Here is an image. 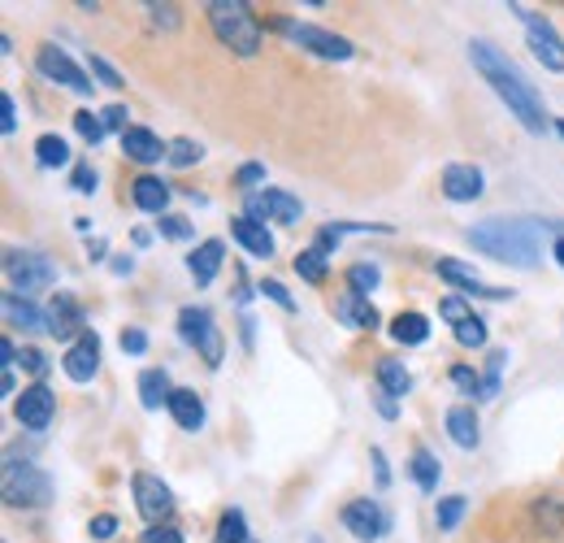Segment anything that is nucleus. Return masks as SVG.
<instances>
[{"label":"nucleus","mask_w":564,"mask_h":543,"mask_svg":"<svg viewBox=\"0 0 564 543\" xmlns=\"http://www.w3.org/2000/svg\"><path fill=\"white\" fill-rule=\"evenodd\" d=\"M378 414H382V418H395V400H391L387 392H378Z\"/></svg>","instance_id":"6e6d98bb"},{"label":"nucleus","mask_w":564,"mask_h":543,"mask_svg":"<svg viewBox=\"0 0 564 543\" xmlns=\"http://www.w3.org/2000/svg\"><path fill=\"white\" fill-rule=\"evenodd\" d=\"M4 318L17 326V331H48V313H39L26 296H4Z\"/></svg>","instance_id":"b1692460"},{"label":"nucleus","mask_w":564,"mask_h":543,"mask_svg":"<svg viewBox=\"0 0 564 543\" xmlns=\"http://www.w3.org/2000/svg\"><path fill=\"white\" fill-rule=\"evenodd\" d=\"M231 235L244 244L248 257H274V235H270L266 222H257V218H235V222H231Z\"/></svg>","instance_id":"6ab92c4d"},{"label":"nucleus","mask_w":564,"mask_h":543,"mask_svg":"<svg viewBox=\"0 0 564 543\" xmlns=\"http://www.w3.org/2000/svg\"><path fill=\"white\" fill-rule=\"evenodd\" d=\"M35 65H39V74L48 78V83H61V87H70V91H78V96H91V78L70 61V52H61L57 44H44L39 48V57H35Z\"/></svg>","instance_id":"1a4fd4ad"},{"label":"nucleus","mask_w":564,"mask_h":543,"mask_svg":"<svg viewBox=\"0 0 564 543\" xmlns=\"http://www.w3.org/2000/svg\"><path fill=\"white\" fill-rule=\"evenodd\" d=\"M439 313H443L452 326H461V322H469V318H474V313H469V305H465L461 296H447V300L439 305Z\"/></svg>","instance_id":"37998d69"},{"label":"nucleus","mask_w":564,"mask_h":543,"mask_svg":"<svg viewBox=\"0 0 564 543\" xmlns=\"http://www.w3.org/2000/svg\"><path fill=\"white\" fill-rule=\"evenodd\" d=\"M131 196H135V205L144 209V213H157V218H165V205H170V187L157 178V174H139L135 183H131Z\"/></svg>","instance_id":"412c9836"},{"label":"nucleus","mask_w":564,"mask_h":543,"mask_svg":"<svg viewBox=\"0 0 564 543\" xmlns=\"http://www.w3.org/2000/svg\"><path fill=\"white\" fill-rule=\"evenodd\" d=\"M343 527L356 535L360 543H373L387 535V514H382V505H373V501H352L347 509H343Z\"/></svg>","instance_id":"4468645a"},{"label":"nucleus","mask_w":564,"mask_h":543,"mask_svg":"<svg viewBox=\"0 0 564 543\" xmlns=\"http://www.w3.org/2000/svg\"><path fill=\"white\" fill-rule=\"evenodd\" d=\"M17 361H22L35 379H44V374H48V361H44V353H39V348H22V357H17Z\"/></svg>","instance_id":"09e8293b"},{"label":"nucleus","mask_w":564,"mask_h":543,"mask_svg":"<svg viewBox=\"0 0 564 543\" xmlns=\"http://www.w3.org/2000/svg\"><path fill=\"white\" fill-rule=\"evenodd\" d=\"M439 274L447 279V283H456L465 296H487V300H508L513 292H504V287H487L469 266H461V261H439Z\"/></svg>","instance_id":"a211bd4d"},{"label":"nucleus","mask_w":564,"mask_h":543,"mask_svg":"<svg viewBox=\"0 0 564 543\" xmlns=\"http://www.w3.org/2000/svg\"><path fill=\"white\" fill-rule=\"evenodd\" d=\"M35 161H39L44 170H57V165H65V161H70V148H65V139H61V135H39V139H35Z\"/></svg>","instance_id":"c85d7f7f"},{"label":"nucleus","mask_w":564,"mask_h":543,"mask_svg":"<svg viewBox=\"0 0 564 543\" xmlns=\"http://www.w3.org/2000/svg\"><path fill=\"white\" fill-rule=\"evenodd\" d=\"M556 131H561V135H564V122H556Z\"/></svg>","instance_id":"052dcab7"},{"label":"nucleus","mask_w":564,"mask_h":543,"mask_svg":"<svg viewBox=\"0 0 564 543\" xmlns=\"http://www.w3.org/2000/svg\"><path fill=\"white\" fill-rule=\"evenodd\" d=\"M347 283H352V296H365V300H369V292L382 283V270H378L373 261H356V266L347 270Z\"/></svg>","instance_id":"7c9ffc66"},{"label":"nucleus","mask_w":564,"mask_h":543,"mask_svg":"<svg viewBox=\"0 0 564 543\" xmlns=\"http://www.w3.org/2000/svg\"><path fill=\"white\" fill-rule=\"evenodd\" d=\"M4 270H9V283H13V296H35V292H44V287H52L57 283V266L44 257V252H9L4 257Z\"/></svg>","instance_id":"423d86ee"},{"label":"nucleus","mask_w":564,"mask_h":543,"mask_svg":"<svg viewBox=\"0 0 564 543\" xmlns=\"http://www.w3.org/2000/svg\"><path fill=\"white\" fill-rule=\"evenodd\" d=\"M4 501L17 509H44L48 501H52V479L39 470V466H30V461H17V457H9L4 461Z\"/></svg>","instance_id":"20e7f679"},{"label":"nucleus","mask_w":564,"mask_h":543,"mask_svg":"<svg viewBox=\"0 0 564 543\" xmlns=\"http://www.w3.org/2000/svg\"><path fill=\"white\" fill-rule=\"evenodd\" d=\"M52 414H57V396H52L44 383H30V387L17 396V405H13V418H17V427H26V431H44V427L52 422Z\"/></svg>","instance_id":"9b49d317"},{"label":"nucleus","mask_w":564,"mask_h":543,"mask_svg":"<svg viewBox=\"0 0 564 543\" xmlns=\"http://www.w3.org/2000/svg\"><path fill=\"white\" fill-rule=\"evenodd\" d=\"M261 296H270V300H274V305H282V309H286V313H291V309H295V300H291V292H286V287H282L279 279H266V283H261Z\"/></svg>","instance_id":"49530a36"},{"label":"nucleus","mask_w":564,"mask_h":543,"mask_svg":"<svg viewBox=\"0 0 564 543\" xmlns=\"http://www.w3.org/2000/svg\"><path fill=\"white\" fill-rule=\"evenodd\" d=\"M279 30L291 44H299L304 52H312V57H326V61H347V57H352V44H347L343 35L321 30V26H312V22H286V17H282Z\"/></svg>","instance_id":"0eeeda50"},{"label":"nucleus","mask_w":564,"mask_h":543,"mask_svg":"<svg viewBox=\"0 0 564 543\" xmlns=\"http://www.w3.org/2000/svg\"><path fill=\"white\" fill-rule=\"evenodd\" d=\"M131 492H135V509H139V518L148 527H170V518H174V492L157 474H144L139 470L131 479Z\"/></svg>","instance_id":"6e6552de"},{"label":"nucleus","mask_w":564,"mask_h":543,"mask_svg":"<svg viewBox=\"0 0 564 543\" xmlns=\"http://www.w3.org/2000/svg\"><path fill=\"white\" fill-rule=\"evenodd\" d=\"M369 461H373V474H378V488H387V483H391V470H387V457H382V448H373V453H369Z\"/></svg>","instance_id":"5fc2aeb1"},{"label":"nucleus","mask_w":564,"mask_h":543,"mask_svg":"<svg viewBox=\"0 0 564 543\" xmlns=\"http://www.w3.org/2000/svg\"><path fill=\"white\" fill-rule=\"evenodd\" d=\"M74 131L87 139V144H100L105 139V122L91 113V109H83V113H74Z\"/></svg>","instance_id":"e433bc0d"},{"label":"nucleus","mask_w":564,"mask_h":543,"mask_svg":"<svg viewBox=\"0 0 564 543\" xmlns=\"http://www.w3.org/2000/svg\"><path fill=\"white\" fill-rule=\"evenodd\" d=\"M83 309H78V300L74 296H65V292H57L52 296V305H48V335L52 340H74V335H87L83 331Z\"/></svg>","instance_id":"dca6fc26"},{"label":"nucleus","mask_w":564,"mask_h":543,"mask_svg":"<svg viewBox=\"0 0 564 543\" xmlns=\"http://www.w3.org/2000/svg\"><path fill=\"white\" fill-rule=\"evenodd\" d=\"M91 540H113L118 535V518H109V514H100V518H91Z\"/></svg>","instance_id":"8fccbe9b"},{"label":"nucleus","mask_w":564,"mask_h":543,"mask_svg":"<svg viewBox=\"0 0 564 543\" xmlns=\"http://www.w3.org/2000/svg\"><path fill=\"white\" fill-rule=\"evenodd\" d=\"M200 157H205V148H200L196 139H174V144H170V165H179V170L196 165Z\"/></svg>","instance_id":"f704fd0d"},{"label":"nucleus","mask_w":564,"mask_h":543,"mask_svg":"<svg viewBox=\"0 0 564 543\" xmlns=\"http://www.w3.org/2000/svg\"><path fill=\"white\" fill-rule=\"evenodd\" d=\"M96 187H100V183H96V170H91V165H74V192H78V196H91Z\"/></svg>","instance_id":"de8ad7c7"},{"label":"nucleus","mask_w":564,"mask_h":543,"mask_svg":"<svg viewBox=\"0 0 564 543\" xmlns=\"http://www.w3.org/2000/svg\"><path fill=\"white\" fill-rule=\"evenodd\" d=\"M452 383H456L461 392H469V396H474V392L482 396V379H478L469 366H452Z\"/></svg>","instance_id":"c03bdc74"},{"label":"nucleus","mask_w":564,"mask_h":543,"mask_svg":"<svg viewBox=\"0 0 564 543\" xmlns=\"http://www.w3.org/2000/svg\"><path fill=\"white\" fill-rule=\"evenodd\" d=\"M144 348H148V335H144V331H135V326H131V331H122V353L139 357Z\"/></svg>","instance_id":"603ef678"},{"label":"nucleus","mask_w":564,"mask_h":543,"mask_svg":"<svg viewBox=\"0 0 564 543\" xmlns=\"http://www.w3.org/2000/svg\"><path fill=\"white\" fill-rule=\"evenodd\" d=\"M526 35H530V48H535V57L543 61V70H552V74H561L564 70V39L556 35V26L548 22V17H526Z\"/></svg>","instance_id":"f8f14e48"},{"label":"nucleus","mask_w":564,"mask_h":543,"mask_svg":"<svg viewBox=\"0 0 564 543\" xmlns=\"http://www.w3.org/2000/svg\"><path fill=\"white\" fill-rule=\"evenodd\" d=\"M543 231H561V226L548 218H491V222L469 231V244L495 261L535 270L543 261V239H539Z\"/></svg>","instance_id":"f03ea898"},{"label":"nucleus","mask_w":564,"mask_h":543,"mask_svg":"<svg viewBox=\"0 0 564 543\" xmlns=\"http://www.w3.org/2000/svg\"><path fill=\"white\" fill-rule=\"evenodd\" d=\"M504 366H508V353H491V366H487V374H482V400H491V396L500 392Z\"/></svg>","instance_id":"4c0bfd02"},{"label":"nucleus","mask_w":564,"mask_h":543,"mask_svg":"<svg viewBox=\"0 0 564 543\" xmlns=\"http://www.w3.org/2000/svg\"><path fill=\"white\" fill-rule=\"evenodd\" d=\"M213 543H248V518H244L240 509H226L222 522H218Z\"/></svg>","instance_id":"473e14b6"},{"label":"nucleus","mask_w":564,"mask_h":543,"mask_svg":"<svg viewBox=\"0 0 564 543\" xmlns=\"http://www.w3.org/2000/svg\"><path fill=\"white\" fill-rule=\"evenodd\" d=\"M334 309H339V318H343L347 326H356V331H373V326H378V309H373L365 296H352V292H347Z\"/></svg>","instance_id":"a878e982"},{"label":"nucleus","mask_w":564,"mask_h":543,"mask_svg":"<svg viewBox=\"0 0 564 543\" xmlns=\"http://www.w3.org/2000/svg\"><path fill=\"white\" fill-rule=\"evenodd\" d=\"M87 257H91V261H105V244H100V239H91V244H87Z\"/></svg>","instance_id":"4d7b16f0"},{"label":"nucleus","mask_w":564,"mask_h":543,"mask_svg":"<svg viewBox=\"0 0 564 543\" xmlns=\"http://www.w3.org/2000/svg\"><path fill=\"white\" fill-rule=\"evenodd\" d=\"M469 61L478 65V74L495 87V96L508 104V113H517V122L526 126V131H535V135H543L548 131V109H543V96L535 91V83L495 48V44H487V39H474L469 44Z\"/></svg>","instance_id":"f257e3e1"},{"label":"nucleus","mask_w":564,"mask_h":543,"mask_svg":"<svg viewBox=\"0 0 564 543\" xmlns=\"http://www.w3.org/2000/svg\"><path fill=\"white\" fill-rule=\"evenodd\" d=\"M209 26L240 57H257L261 44H266V30H261L253 4H244V0H213L209 4Z\"/></svg>","instance_id":"7ed1b4c3"},{"label":"nucleus","mask_w":564,"mask_h":543,"mask_svg":"<svg viewBox=\"0 0 564 543\" xmlns=\"http://www.w3.org/2000/svg\"><path fill=\"white\" fill-rule=\"evenodd\" d=\"M122 152H126L131 161H139V165H157L161 157H170V148H165L148 126H131V131L122 135Z\"/></svg>","instance_id":"f3484780"},{"label":"nucleus","mask_w":564,"mask_h":543,"mask_svg":"<svg viewBox=\"0 0 564 543\" xmlns=\"http://www.w3.org/2000/svg\"><path fill=\"white\" fill-rule=\"evenodd\" d=\"M447 435H452V444L456 448H478V440H482V431H478V414L469 409V405H456V409H447Z\"/></svg>","instance_id":"4be33fe9"},{"label":"nucleus","mask_w":564,"mask_h":543,"mask_svg":"<svg viewBox=\"0 0 564 543\" xmlns=\"http://www.w3.org/2000/svg\"><path fill=\"white\" fill-rule=\"evenodd\" d=\"M456 344H461V348H482V344H487V322H482L478 313H474L469 322H461V326H456Z\"/></svg>","instance_id":"c9c22d12"},{"label":"nucleus","mask_w":564,"mask_h":543,"mask_svg":"<svg viewBox=\"0 0 564 543\" xmlns=\"http://www.w3.org/2000/svg\"><path fill=\"white\" fill-rule=\"evenodd\" d=\"M100 122H105V131H118V135L131 131V126H126V104H109V109L100 113Z\"/></svg>","instance_id":"a18cd8bd"},{"label":"nucleus","mask_w":564,"mask_h":543,"mask_svg":"<svg viewBox=\"0 0 564 543\" xmlns=\"http://www.w3.org/2000/svg\"><path fill=\"white\" fill-rule=\"evenodd\" d=\"M170 396H174V387H170L165 370H144L139 374V405L144 409H161V405H170Z\"/></svg>","instance_id":"393cba45"},{"label":"nucleus","mask_w":564,"mask_h":543,"mask_svg":"<svg viewBox=\"0 0 564 543\" xmlns=\"http://www.w3.org/2000/svg\"><path fill=\"white\" fill-rule=\"evenodd\" d=\"M139 543H183V535H179L174 527H152V531H144Z\"/></svg>","instance_id":"864d4df0"},{"label":"nucleus","mask_w":564,"mask_h":543,"mask_svg":"<svg viewBox=\"0 0 564 543\" xmlns=\"http://www.w3.org/2000/svg\"><path fill=\"white\" fill-rule=\"evenodd\" d=\"M482 192H487V178H482V170H478V165L456 161V165H447V170H443V196H447V200L469 205V200H478Z\"/></svg>","instance_id":"2eb2a0df"},{"label":"nucleus","mask_w":564,"mask_h":543,"mask_svg":"<svg viewBox=\"0 0 564 543\" xmlns=\"http://www.w3.org/2000/svg\"><path fill=\"white\" fill-rule=\"evenodd\" d=\"M0 131L13 135L17 131V109H13V96H0Z\"/></svg>","instance_id":"3c124183"},{"label":"nucleus","mask_w":564,"mask_h":543,"mask_svg":"<svg viewBox=\"0 0 564 543\" xmlns=\"http://www.w3.org/2000/svg\"><path fill=\"white\" fill-rule=\"evenodd\" d=\"M144 9H148V17H152V26L179 30V9H174V4H144Z\"/></svg>","instance_id":"ea45409f"},{"label":"nucleus","mask_w":564,"mask_h":543,"mask_svg":"<svg viewBox=\"0 0 564 543\" xmlns=\"http://www.w3.org/2000/svg\"><path fill=\"white\" fill-rule=\"evenodd\" d=\"M179 335L205 357V366L209 370H218L222 366V331H218V322H213V313L209 309H196V305H187V309H179Z\"/></svg>","instance_id":"39448f33"},{"label":"nucleus","mask_w":564,"mask_h":543,"mask_svg":"<svg viewBox=\"0 0 564 543\" xmlns=\"http://www.w3.org/2000/svg\"><path fill=\"white\" fill-rule=\"evenodd\" d=\"M465 509H469V501H465V496H443V501H439V514H434L439 531H456V522L465 518Z\"/></svg>","instance_id":"72a5a7b5"},{"label":"nucleus","mask_w":564,"mask_h":543,"mask_svg":"<svg viewBox=\"0 0 564 543\" xmlns=\"http://www.w3.org/2000/svg\"><path fill=\"white\" fill-rule=\"evenodd\" d=\"M378 387L391 396V400H400V396H408V387H413V374L400 366V361H378Z\"/></svg>","instance_id":"bb28decb"},{"label":"nucleus","mask_w":564,"mask_h":543,"mask_svg":"<svg viewBox=\"0 0 564 543\" xmlns=\"http://www.w3.org/2000/svg\"><path fill=\"white\" fill-rule=\"evenodd\" d=\"M295 274L304 279V283H326V252L312 244V248H304L299 257H295Z\"/></svg>","instance_id":"c756f323"},{"label":"nucleus","mask_w":564,"mask_h":543,"mask_svg":"<svg viewBox=\"0 0 564 543\" xmlns=\"http://www.w3.org/2000/svg\"><path fill=\"white\" fill-rule=\"evenodd\" d=\"M222 257H226V244H222V239H205V244L187 257V270H192V279H196V287H209V283L218 279Z\"/></svg>","instance_id":"aec40b11"},{"label":"nucleus","mask_w":564,"mask_h":543,"mask_svg":"<svg viewBox=\"0 0 564 543\" xmlns=\"http://www.w3.org/2000/svg\"><path fill=\"white\" fill-rule=\"evenodd\" d=\"M61 370H65L74 383H91L96 370H100V335H96V331L78 335V340L70 344V353L61 357Z\"/></svg>","instance_id":"ddd939ff"},{"label":"nucleus","mask_w":564,"mask_h":543,"mask_svg":"<svg viewBox=\"0 0 564 543\" xmlns=\"http://www.w3.org/2000/svg\"><path fill=\"white\" fill-rule=\"evenodd\" d=\"M552 252H556V261H561V266H564V235H561V239H556V248H552Z\"/></svg>","instance_id":"bf43d9fd"},{"label":"nucleus","mask_w":564,"mask_h":543,"mask_svg":"<svg viewBox=\"0 0 564 543\" xmlns=\"http://www.w3.org/2000/svg\"><path fill=\"white\" fill-rule=\"evenodd\" d=\"M157 231L165 235V239H192V222H183V218H157Z\"/></svg>","instance_id":"79ce46f5"},{"label":"nucleus","mask_w":564,"mask_h":543,"mask_svg":"<svg viewBox=\"0 0 564 543\" xmlns=\"http://www.w3.org/2000/svg\"><path fill=\"white\" fill-rule=\"evenodd\" d=\"M299 213H304V205H299L291 192L266 187V192H253V196H248V213H244V218H257V222L274 218L282 226H291V222H299Z\"/></svg>","instance_id":"9d476101"},{"label":"nucleus","mask_w":564,"mask_h":543,"mask_svg":"<svg viewBox=\"0 0 564 543\" xmlns=\"http://www.w3.org/2000/svg\"><path fill=\"white\" fill-rule=\"evenodd\" d=\"M170 414H174V422H179L183 431H200V427H205V400H200L196 392H187V387H174Z\"/></svg>","instance_id":"5701e85b"},{"label":"nucleus","mask_w":564,"mask_h":543,"mask_svg":"<svg viewBox=\"0 0 564 543\" xmlns=\"http://www.w3.org/2000/svg\"><path fill=\"white\" fill-rule=\"evenodd\" d=\"M257 183H266V165H261V161H248V165H240V170H235V187H240V192H248V196H253V187H257Z\"/></svg>","instance_id":"58836bf2"},{"label":"nucleus","mask_w":564,"mask_h":543,"mask_svg":"<svg viewBox=\"0 0 564 543\" xmlns=\"http://www.w3.org/2000/svg\"><path fill=\"white\" fill-rule=\"evenodd\" d=\"M391 335H395L400 344L417 348V344H426V340H430V322H426L421 313H400V318L391 322Z\"/></svg>","instance_id":"cd10ccee"},{"label":"nucleus","mask_w":564,"mask_h":543,"mask_svg":"<svg viewBox=\"0 0 564 543\" xmlns=\"http://www.w3.org/2000/svg\"><path fill=\"white\" fill-rule=\"evenodd\" d=\"M87 65H91V74H96V78H100V83H105V87H113V91H118V87H122V83H126V78H122V74H118V70H113V65H109V61H105V57H91V61H87Z\"/></svg>","instance_id":"a19ab883"},{"label":"nucleus","mask_w":564,"mask_h":543,"mask_svg":"<svg viewBox=\"0 0 564 543\" xmlns=\"http://www.w3.org/2000/svg\"><path fill=\"white\" fill-rule=\"evenodd\" d=\"M413 479H417L421 492H434V488H439V457L426 453V448H417V453H413Z\"/></svg>","instance_id":"2f4dec72"},{"label":"nucleus","mask_w":564,"mask_h":543,"mask_svg":"<svg viewBox=\"0 0 564 543\" xmlns=\"http://www.w3.org/2000/svg\"><path fill=\"white\" fill-rule=\"evenodd\" d=\"M131 270H135V261H131V257H118V261H113V274H131Z\"/></svg>","instance_id":"13d9d810"}]
</instances>
